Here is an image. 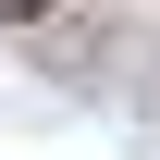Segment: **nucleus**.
<instances>
[{"mask_svg": "<svg viewBox=\"0 0 160 160\" xmlns=\"http://www.w3.org/2000/svg\"><path fill=\"white\" fill-rule=\"evenodd\" d=\"M0 12H49V0H0Z\"/></svg>", "mask_w": 160, "mask_h": 160, "instance_id": "nucleus-1", "label": "nucleus"}]
</instances>
